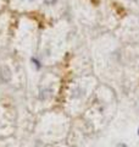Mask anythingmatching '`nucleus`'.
Instances as JSON below:
<instances>
[{"label": "nucleus", "instance_id": "f03ea898", "mask_svg": "<svg viewBox=\"0 0 139 147\" xmlns=\"http://www.w3.org/2000/svg\"><path fill=\"white\" fill-rule=\"evenodd\" d=\"M55 1L56 0H44V3L48 4V5H53V4H55Z\"/></svg>", "mask_w": 139, "mask_h": 147}, {"label": "nucleus", "instance_id": "f257e3e1", "mask_svg": "<svg viewBox=\"0 0 139 147\" xmlns=\"http://www.w3.org/2000/svg\"><path fill=\"white\" fill-rule=\"evenodd\" d=\"M1 79L4 81H10L11 80V71L10 69H9L7 66H3L1 67Z\"/></svg>", "mask_w": 139, "mask_h": 147}]
</instances>
